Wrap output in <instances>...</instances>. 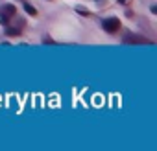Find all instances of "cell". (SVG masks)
Returning <instances> with one entry per match:
<instances>
[{
    "mask_svg": "<svg viewBox=\"0 0 157 151\" xmlns=\"http://www.w3.org/2000/svg\"><path fill=\"white\" fill-rule=\"evenodd\" d=\"M124 41H126L128 44H131V42H150V41H146L144 37H137V35H126Z\"/></svg>",
    "mask_w": 157,
    "mask_h": 151,
    "instance_id": "cell-3",
    "label": "cell"
},
{
    "mask_svg": "<svg viewBox=\"0 0 157 151\" xmlns=\"http://www.w3.org/2000/svg\"><path fill=\"white\" fill-rule=\"evenodd\" d=\"M6 33H8V35H15V37H17V35H21V30H19V28H10V26H8Z\"/></svg>",
    "mask_w": 157,
    "mask_h": 151,
    "instance_id": "cell-4",
    "label": "cell"
},
{
    "mask_svg": "<svg viewBox=\"0 0 157 151\" xmlns=\"http://www.w3.org/2000/svg\"><path fill=\"white\" fill-rule=\"evenodd\" d=\"M102 28H104L107 33H115V31L120 30V20H118L117 17H109V19H105V20L102 22Z\"/></svg>",
    "mask_w": 157,
    "mask_h": 151,
    "instance_id": "cell-1",
    "label": "cell"
},
{
    "mask_svg": "<svg viewBox=\"0 0 157 151\" xmlns=\"http://www.w3.org/2000/svg\"><path fill=\"white\" fill-rule=\"evenodd\" d=\"M78 9V13H83V15H89V11L87 9H83V8H76Z\"/></svg>",
    "mask_w": 157,
    "mask_h": 151,
    "instance_id": "cell-6",
    "label": "cell"
},
{
    "mask_svg": "<svg viewBox=\"0 0 157 151\" xmlns=\"http://www.w3.org/2000/svg\"><path fill=\"white\" fill-rule=\"evenodd\" d=\"M24 11H28L30 15H37V11H35V9L30 6V4H24Z\"/></svg>",
    "mask_w": 157,
    "mask_h": 151,
    "instance_id": "cell-5",
    "label": "cell"
},
{
    "mask_svg": "<svg viewBox=\"0 0 157 151\" xmlns=\"http://www.w3.org/2000/svg\"><path fill=\"white\" fill-rule=\"evenodd\" d=\"M0 13H2L0 20H2V22H6V19H11V17H15V6H13V4H6V6H2Z\"/></svg>",
    "mask_w": 157,
    "mask_h": 151,
    "instance_id": "cell-2",
    "label": "cell"
}]
</instances>
